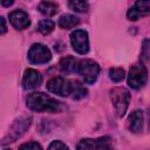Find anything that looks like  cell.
<instances>
[{
  "instance_id": "1",
  "label": "cell",
  "mask_w": 150,
  "mask_h": 150,
  "mask_svg": "<svg viewBox=\"0 0 150 150\" xmlns=\"http://www.w3.org/2000/svg\"><path fill=\"white\" fill-rule=\"evenodd\" d=\"M26 104L30 110L38 112H56L60 109V102L47 94L38 91L28 95Z\"/></svg>"
},
{
  "instance_id": "2",
  "label": "cell",
  "mask_w": 150,
  "mask_h": 150,
  "mask_svg": "<svg viewBox=\"0 0 150 150\" xmlns=\"http://www.w3.org/2000/svg\"><path fill=\"white\" fill-rule=\"evenodd\" d=\"M110 100L112 102L115 112L118 117H122L130 103V93L123 87H116L110 90Z\"/></svg>"
},
{
  "instance_id": "3",
  "label": "cell",
  "mask_w": 150,
  "mask_h": 150,
  "mask_svg": "<svg viewBox=\"0 0 150 150\" xmlns=\"http://www.w3.org/2000/svg\"><path fill=\"white\" fill-rule=\"evenodd\" d=\"M77 74L81 75V77L83 79V81L88 84L94 83L100 74V66L97 62H95L94 60L90 59H84V60H80L79 62V69H77Z\"/></svg>"
},
{
  "instance_id": "4",
  "label": "cell",
  "mask_w": 150,
  "mask_h": 150,
  "mask_svg": "<svg viewBox=\"0 0 150 150\" xmlns=\"http://www.w3.org/2000/svg\"><path fill=\"white\" fill-rule=\"evenodd\" d=\"M148 80V70L142 62H136L131 66L128 75V84L132 89H141Z\"/></svg>"
},
{
  "instance_id": "5",
  "label": "cell",
  "mask_w": 150,
  "mask_h": 150,
  "mask_svg": "<svg viewBox=\"0 0 150 150\" xmlns=\"http://www.w3.org/2000/svg\"><path fill=\"white\" fill-rule=\"evenodd\" d=\"M52 53L42 43H34L28 50V60L33 64H43L50 61Z\"/></svg>"
},
{
  "instance_id": "6",
  "label": "cell",
  "mask_w": 150,
  "mask_h": 150,
  "mask_svg": "<svg viewBox=\"0 0 150 150\" xmlns=\"http://www.w3.org/2000/svg\"><path fill=\"white\" fill-rule=\"evenodd\" d=\"M71 88H73V82H70L69 80L62 76H55L47 82V89L50 93L59 95V96L70 95Z\"/></svg>"
},
{
  "instance_id": "7",
  "label": "cell",
  "mask_w": 150,
  "mask_h": 150,
  "mask_svg": "<svg viewBox=\"0 0 150 150\" xmlns=\"http://www.w3.org/2000/svg\"><path fill=\"white\" fill-rule=\"evenodd\" d=\"M70 43L73 49L81 55H84L89 52V39L88 33L84 29H75L70 34Z\"/></svg>"
},
{
  "instance_id": "8",
  "label": "cell",
  "mask_w": 150,
  "mask_h": 150,
  "mask_svg": "<svg viewBox=\"0 0 150 150\" xmlns=\"http://www.w3.org/2000/svg\"><path fill=\"white\" fill-rule=\"evenodd\" d=\"M148 15H150V0H137L127 13L128 19L132 21Z\"/></svg>"
},
{
  "instance_id": "9",
  "label": "cell",
  "mask_w": 150,
  "mask_h": 150,
  "mask_svg": "<svg viewBox=\"0 0 150 150\" xmlns=\"http://www.w3.org/2000/svg\"><path fill=\"white\" fill-rule=\"evenodd\" d=\"M110 137H100L96 139L86 138L81 139L80 143L76 145L77 149H109L110 148Z\"/></svg>"
},
{
  "instance_id": "10",
  "label": "cell",
  "mask_w": 150,
  "mask_h": 150,
  "mask_svg": "<svg viewBox=\"0 0 150 150\" xmlns=\"http://www.w3.org/2000/svg\"><path fill=\"white\" fill-rule=\"evenodd\" d=\"M9 22L18 30H22L30 25V20H29L28 14L21 9L13 11L9 14Z\"/></svg>"
},
{
  "instance_id": "11",
  "label": "cell",
  "mask_w": 150,
  "mask_h": 150,
  "mask_svg": "<svg viewBox=\"0 0 150 150\" xmlns=\"http://www.w3.org/2000/svg\"><path fill=\"white\" fill-rule=\"evenodd\" d=\"M42 82V76L40 73L35 69H26L23 77H22V87L23 89H35L38 88Z\"/></svg>"
},
{
  "instance_id": "12",
  "label": "cell",
  "mask_w": 150,
  "mask_h": 150,
  "mask_svg": "<svg viewBox=\"0 0 150 150\" xmlns=\"http://www.w3.org/2000/svg\"><path fill=\"white\" fill-rule=\"evenodd\" d=\"M127 127L132 132H139L143 127V112L142 110L132 111L127 121Z\"/></svg>"
},
{
  "instance_id": "13",
  "label": "cell",
  "mask_w": 150,
  "mask_h": 150,
  "mask_svg": "<svg viewBox=\"0 0 150 150\" xmlns=\"http://www.w3.org/2000/svg\"><path fill=\"white\" fill-rule=\"evenodd\" d=\"M29 124H30V117H22L20 120H16L12 127V131H9L12 139H16L18 137H20L25 132V130L29 127Z\"/></svg>"
},
{
  "instance_id": "14",
  "label": "cell",
  "mask_w": 150,
  "mask_h": 150,
  "mask_svg": "<svg viewBox=\"0 0 150 150\" xmlns=\"http://www.w3.org/2000/svg\"><path fill=\"white\" fill-rule=\"evenodd\" d=\"M79 62H80V60H77L73 56H66V57L61 59V61H60V69L64 74L77 73Z\"/></svg>"
},
{
  "instance_id": "15",
  "label": "cell",
  "mask_w": 150,
  "mask_h": 150,
  "mask_svg": "<svg viewBox=\"0 0 150 150\" xmlns=\"http://www.w3.org/2000/svg\"><path fill=\"white\" fill-rule=\"evenodd\" d=\"M38 9L45 16H53V15H55L57 13L59 6H57V4H55V2H53L50 0H43V1L40 2Z\"/></svg>"
},
{
  "instance_id": "16",
  "label": "cell",
  "mask_w": 150,
  "mask_h": 150,
  "mask_svg": "<svg viewBox=\"0 0 150 150\" xmlns=\"http://www.w3.org/2000/svg\"><path fill=\"white\" fill-rule=\"evenodd\" d=\"M79 23V18L73 14H64L59 19V27L62 29L74 28Z\"/></svg>"
},
{
  "instance_id": "17",
  "label": "cell",
  "mask_w": 150,
  "mask_h": 150,
  "mask_svg": "<svg viewBox=\"0 0 150 150\" xmlns=\"http://www.w3.org/2000/svg\"><path fill=\"white\" fill-rule=\"evenodd\" d=\"M87 93H88V90L82 84H80L79 82L73 83V88H71V93H70V96L73 100H81L87 96Z\"/></svg>"
},
{
  "instance_id": "18",
  "label": "cell",
  "mask_w": 150,
  "mask_h": 150,
  "mask_svg": "<svg viewBox=\"0 0 150 150\" xmlns=\"http://www.w3.org/2000/svg\"><path fill=\"white\" fill-rule=\"evenodd\" d=\"M54 27H55V25H54V22H53L52 20H49V19H43V20H41V21L39 22L38 30H39L41 34H43V35H48V34H50V33L54 30Z\"/></svg>"
},
{
  "instance_id": "19",
  "label": "cell",
  "mask_w": 150,
  "mask_h": 150,
  "mask_svg": "<svg viewBox=\"0 0 150 150\" xmlns=\"http://www.w3.org/2000/svg\"><path fill=\"white\" fill-rule=\"evenodd\" d=\"M68 6L70 9L82 13V12H87L88 1L87 0H68Z\"/></svg>"
},
{
  "instance_id": "20",
  "label": "cell",
  "mask_w": 150,
  "mask_h": 150,
  "mask_svg": "<svg viewBox=\"0 0 150 150\" xmlns=\"http://www.w3.org/2000/svg\"><path fill=\"white\" fill-rule=\"evenodd\" d=\"M124 76L125 74H124L123 68H111L109 70V77L114 82H121L124 79Z\"/></svg>"
},
{
  "instance_id": "21",
  "label": "cell",
  "mask_w": 150,
  "mask_h": 150,
  "mask_svg": "<svg viewBox=\"0 0 150 150\" xmlns=\"http://www.w3.org/2000/svg\"><path fill=\"white\" fill-rule=\"evenodd\" d=\"M142 56L144 60H150V40H144L142 47Z\"/></svg>"
},
{
  "instance_id": "22",
  "label": "cell",
  "mask_w": 150,
  "mask_h": 150,
  "mask_svg": "<svg viewBox=\"0 0 150 150\" xmlns=\"http://www.w3.org/2000/svg\"><path fill=\"white\" fill-rule=\"evenodd\" d=\"M19 148L20 149H32V150H41L42 149V146L36 142H28V143L21 144Z\"/></svg>"
},
{
  "instance_id": "23",
  "label": "cell",
  "mask_w": 150,
  "mask_h": 150,
  "mask_svg": "<svg viewBox=\"0 0 150 150\" xmlns=\"http://www.w3.org/2000/svg\"><path fill=\"white\" fill-rule=\"evenodd\" d=\"M48 149H56V150H59V149H69V148H68V145H66V144H64L63 142H61V141H53V142L49 144Z\"/></svg>"
},
{
  "instance_id": "24",
  "label": "cell",
  "mask_w": 150,
  "mask_h": 150,
  "mask_svg": "<svg viewBox=\"0 0 150 150\" xmlns=\"http://www.w3.org/2000/svg\"><path fill=\"white\" fill-rule=\"evenodd\" d=\"M14 1L15 0H1V5L4 7H9V6H12L14 4Z\"/></svg>"
},
{
  "instance_id": "25",
  "label": "cell",
  "mask_w": 150,
  "mask_h": 150,
  "mask_svg": "<svg viewBox=\"0 0 150 150\" xmlns=\"http://www.w3.org/2000/svg\"><path fill=\"white\" fill-rule=\"evenodd\" d=\"M1 25H2V27H1V34H5L6 30H7V26H6L5 18H1Z\"/></svg>"
}]
</instances>
